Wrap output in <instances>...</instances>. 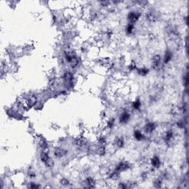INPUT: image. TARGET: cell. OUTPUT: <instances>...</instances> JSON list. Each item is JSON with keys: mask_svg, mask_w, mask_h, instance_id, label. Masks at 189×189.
Returning <instances> with one entry per match:
<instances>
[{"mask_svg": "<svg viewBox=\"0 0 189 189\" xmlns=\"http://www.w3.org/2000/svg\"><path fill=\"white\" fill-rule=\"evenodd\" d=\"M118 187H119L120 189H126V188H127L126 185H125V184H124V183H120Z\"/></svg>", "mask_w": 189, "mask_h": 189, "instance_id": "29", "label": "cell"}, {"mask_svg": "<svg viewBox=\"0 0 189 189\" xmlns=\"http://www.w3.org/2000/svg\"><path fill=\"white\" fill-rule=\"evenodd\" d=\"M149 70L147 68H140L137 69V73L141 76H146L147 74H149Z\"/></svg>", "mask_w": 189, "mask_h": 189, "instance_id": "15", "label": "cell"}, {"mask_svg": "<svg viewBox=\"0 0 189 189\" xmlns=\"http://www.w3.org/2000/svg\"><path fill=\"white\" fill-rule=\"evenodd\" d=\"M67 153V151L62 149V148H56L54 150V156L57 157V158H61L64 156H65Z\"/></svg>", "mask_w": 189, "mask_h": 189, "instance_id": "5", "label": "cell"}, {"mask_svg": "<svg viewBox=\"0 0 189 189\" xmlns=\"http://www.w3.org/2000/svg\"><path fill=\"white\" fill-rule=\"evenodd\" d=\"M156 129V125L154 123H148L144 126V132L148 134L152 133Z\"/></svg>", "mask_w": 189, "mask_h": 189, "instance_id": "6", "label": "cell"}, {"mask_svg": "<svg viewBox=\"0 0 189 189\" xmlns=\"http://www.w3.org/2000/svg\"><path fill=\"white\" fill-rule=\"evenodd\" d=\"M134 25L133 24L129 23V24L127 25L126 28V33H127V34L130 35V34H132V33L133 31H134Z\"/></svg>", "mask_w": 189, "mask_h": 189, "instance_id": "17", "label": "cell"}, {"mask_svg": "<svg viewBox=\"0 0 189 189\" xmlns=\"http://www.w3.org/2000/svg\"><path fill=\"white\" fill-rule=\"evenodd\" d=\"M129 169H130V164L126 161H123V162H120V163L117 164V166H116L115 171L120 173V172H123V171L129 170Z\"/></svg>", "mask_w": 189, "mask_h": 189, "instance_id": "2", "label": "cell"}, {"mask_svg": "<svg viewBox=\"0 0 189 189\" xmlns=\"http://www.w3.org/2000/svg\"><path fill=\"white\" fill-rule=\"evenodd\" d=\"M161 180H156L154 182V186L155 187V188H160V187H161Z\"/></svg>", "mask_w": 189, "mask_h": 189, "instance_id": "24", "label": "cell"}, {"mask_svg": "<svg viewBox=\"0 0 189 189\" xmlns=\"http://www.w3.org/2000/svg\"><path fill=\"white\" fill-rule=\"evenodd\" d=\"M140 16H141V13L140 12H138V11H132L128 14L127 18H128V20L129 21V23L134 24V23L137 22L139 20Z\"/></svg>", "mask_w": 189, "mask_h": 189, "instance_id": "1", "label": "cell"}, {"mask_svg": "<svg viewBox=\"0 0 189 189\" xmlns=\"http://www.w3.org/2000/svg\"><path fill=\"white\" fill-rule=\"evenodd\" d=\"M30 189H39L40 188V186L37 185L36 183H32L30 185Z\"/></svg>", "mask_w": 189, "mask_h": 189, "instance_id": "25", "label": "cell"}, {"mask_svg": "<svg viewBox=\"0 0 189 189\" xmlns=\"http://www.w3.org/2000/svg\"><path fill=\"white\" fill-rule=\"evenodd\" d=\"M119 172H117V171H113L110 175H109V178L111 179V180H116L118 177H119Z\"/></svg>", "mask_w": 189, "mask_h": 189, "instance_id": "20", "label": "cell"}, {"mask_svg": "<svg viewBox=\"0 0 189 189\" xmlns=\"http://www.w3.org/2000/svg\"><path fill=\"white\" fill-rule=\"evenodd\" d=\"M103 6H107L109 4V1H100V2Z\"/></svg>", "mask_w": 189, "mask_h": 189, "instance_id": "28", "label": "cell"}, {"mask_svg": "<svg viewBox=\"0 0 189 189\" xmlns=\"http://www.w3.org/2000/svg\"><path fill=\"white\" fill-rule=\"evenodd\" d=\"M60 183H61V184L63 186H67L70 185L69 180H68L67 179H66V178H62V179L61 180Z\"/></svg>", "mask_w": 189, "mask_h": 189, "instance_id": "22", "label": "cell"}, {"mask_svg": "<svg viewBox=\"0 0 189 189\" xmlns=\"http://www.w3.org/2000/svg\"><path fill=\"white\" fill-rule=\"evenodd\" d=\"M173 136H174V134H173V132L171 130L167 131L165 134V140H166L167 142L170 141L172 139Z\"/></svg>", "mask_w": 189, "mask_h": 189, "instance_id": "18", "label": "cell"}, {"mask_svg": "<svg viewBox=\"0 0 189 189\" xmlns=\"http://www.w3.org/2000/svg\"><path fill=\"white\" fill-rule=\"evenodd\" d=\"M114 144L115 146L118 148V149H122L124 146L125 142L124 140L121 137H117L116 138V140H114Z\"/></svg>", "mask_w": 189, "mask_h": 189, "instance_id": "12", "label": "cell"}, {"mask_svg": "<svg viewBox=\"0 0 189 189\" xmlns=\"http://www.w3.org/2000/svg\"><path fill=\"white\" fill-rule=\"evenodd\" d=\"M114 118H112V119H110L109 120H108V122H107V128H109V129H112V127L114 126Z\"/></svg>", "mask_w": 189, "mask_h": 189, "instance_id": "23", "label": "cell"}, {"mask_svg": "<svg viewBox=\"0 0 189 189\" xmlns=\"http://www.w3.org/2000/svg\"><path fill=\"white\" fill-rule=\"evenodd\" d=\"M141 177H142V178L143 179H147L148 178V174H147V173H146V172H144V173H143L142 174H141Z\"/></svg>", "mask_w": 189, "mask_h": 189, "instance_id": "30", "label": "cell"}, {"mask_svg": "<svg viewBox=\"0 0 189 189\" xmlns=\"http://www.w3.org/2000/svg\"><path fill=\"white\" fill-rule=\"evenodd\" d=\"M86 184L87 185V187L88 188H90V189H93L95 186V180L93 177H89L86 179Z\"/></svg>", "mask_w": 189, "mask_h": 189, "instance_id": "11", "label": "cell"}, {"mask_svg": "<svg viewBox=\"0 0 189 189\" xmlns=\"http://www.w3.org/2000/svg\"><path fill=\"white\" fill-rule=\"evenodd\" d=\"M171 59H172V53L170 51H166L165 53V56H164V58H163L164 63L165 64L169 63L171 61Z\"/></svg>", "mask_w": 189, "mask_h": 189, "instance_id": "13", "label": "cell"}, {"mask_svg": "<svg viewBox=\"0 0 189 189\" xmlns=\"http://www.w3.org/2000/svg\"><path fill=\"white\" fill-rule=\"evenodd\" d=\"M96 152L97 154L103 156L106 154V148L104 146H99L97 149H96Z\"/></svg>", "mask_w": 189, "mask_h": 189, "instance_id": "19", "label": "cell"}, {"mask_svg": "<svg viewBox=\"0 0 189 189\" xmlns=\"http://www.w3.org/2000/svg\"><path fill=\"white\" fill-rule=\"evenodd\" d=\"M38 146L39 147L42 149V150H46L48 148V143L47 142V140L43 138V137H40L38 140Z\"/></svg>", "mask_w": 189, "mask_h": 189, "instance_id": "9", "label": "cell"}, {"mask_svg": "<svg viewBox=\"0 0 189 189\" xmlns=\"http://www.w3.org/2000/svg\"><path fill=\"white\" fill-rule=\"evenodd\" d=\"M134 138H135L137 140H138V141H141V140H144V138H145L144 134L141 132L140 131L137 130V129L134 131Z\"/></svg>", "mask_w": 189, "mask_h": 189, "instance_id": "10", "label": "cell"}, {"mask_svg": "<svg viewBox=\"0 0 189 189\" xmlns=\"http://www.w3.org/2000/svg\"><path fill=\"white\" fill-rule=\"evenodd\" d=\"M130 117H131V115L130 114L127 112H123V113L120 114V118H119V122L120 123H123V124H125L126 123L129 122V120H130Z\"/></svg>", "mask_w": 189, "mask_h": 189, "instance_id": "4", "label": "cell"}, {"mask_svg": "<svg viewBox=\"0 0 189 189\" xmlns=\"http://www.w3.org/2000/svg\"><path fill=\"white\" fill-rule=\"evenodd\" d=\"M28 174H29V177H30V178H35L36 177V174H35V172H33V171H29V172H28Z\"/></svg>", "mask_w": 189, "mask_h": 189, "instance_id": "26", "label": "cell"}, {"mask_svg": "<svg viewBox=\"0 0 189 189\" xmlns=\"http://www.w3.org/2000/svg\"><path fill=\"white\" fill-rule=\"evenodd\" d=\"M161 62V57L160 55H155L152 57L151 60V67L154 70H158L160 68Z\"/></svg>", "mask_w": 189, "mask_h": 189, "instance_id": "3", "label": "cell"}, {"mask_svg": "<svg viewBox=\"0 0 189 189\" xmlns=\"http://www.w3.org/2000/svg\"><path fill=\"white\" fill-rule=\"evenodd\" d=\"M151 164L154 168H156V169L159 168L161 164L160 157L157 156H154L151 159Z\"/></svg>", "mask_w": 189, "mask_h": 189, "instance_id": "8", "label": "cell"}, {"mask_svg": "<svg viewBox=\"0 0 189 189\" xmlns=\"http://www.w3.org/2000/svg\"><path fill=\"white\" fill-rule=\"evenodd\" d=\"M135 69H137V67H136L135 64H130V66H129V70H134Z\"/></svg>", "mask_w": 189, "mask_h": 189, "instance_id": "27", "label": "cell"}, {"mask_svg": "<svg viewBox=\"0 0 189 189\" xmlns=\"http://www.w3.org/2000/svg\"><path fill=\"white\" fill-rule=\"evenodd\" d=\"M40 160L42 163L47 165V163L50 161L48 153H47L46 151H42L40 154Z\"/></svg>", "mask_w": 189, "mask_h": 189, "instance_id": "7", "label": "cell"}, {"mask_svg": "<svg viewBox=\"0 0 189 189\" xmlns=\"http://www.w3.org/2000/svg\"><path fill=\"white\" fill-rule=\"evenodd\" d=\"M97 141H98V143L100 144V146H102V145H104L106 143V138L104 136H100Z\"/></svg>", "mask_w": 189, "mask_h": 189, "instance_id": "21", "label": "cell"}, {"mask_svg": "<svg viewBox=\"0 0 189 189\" xmlns=\"http://www.w3.org/2000/svg\"><path fill=\"white\" fill-rule=\"evenodd\" d=\"M76 143L78 146H80V147L84 146L87 144V140L84 137H79L76 140Z\"/></svg>", "mask_w": 189, "mask_h": 189, "instance_id": "14", "label": "cell"}, {"mask_svg": "<svg viewBox=\"0 0 189 189\" xmlns=\"http://www.w3.org/2000/svg\"><path fill=\"white\" fill-rule=\"evenodd\" d=\"M132 106L133 109L137 110V109H140V108L141 107V101L140 100V99H137L135 100L132 104Z\"/></svg>", "mask_w": 189, "mask_h": 189, "instance_id": "16", "label": "cell"}]
</instances>
